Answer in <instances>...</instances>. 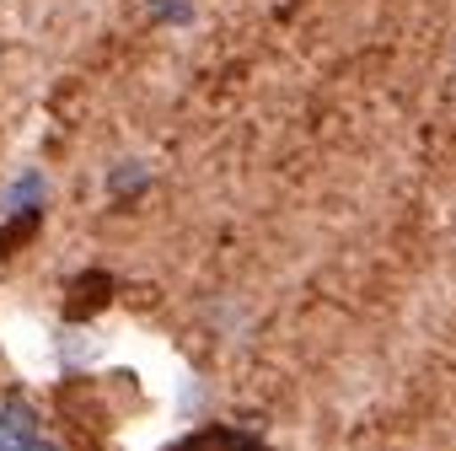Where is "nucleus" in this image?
Masks as SVG:
<instances>
[{
    "mask_svg": "<svg viewBox=\"0 0 456 451\" xmlns=\"http://www.w3.org/2000/svg\"><path fill=\"white\" fill-rule=\"evenodd\" d=\"M108 301H113V280H108L102 269L76 275V280H70V291H65V323H92Z\"/></svg>",
    "mask_w": 456,
    "mask_h": 451,
    "instance_id": "obj_1",
    "label": "nucleus"
},
{
    "mask_svg": "<svg viewBox=\"0 0 456 451\" xmlns=\"http://www.w3.org/2000/svg\"><path fill=\"white\" fill-rule=\"evenodd\" d=\"M38 220H44V215H38V204H28V209H22V215L6 226V232H0V253H17V248H28V237L38 232Z\"/></svg>",
    "mask_w": 456,
    "mask_h": 451,
    "instance_id": "obj_2",
    "label": "nucleus"
},
{
    "mask_svg": "<svg viewBox=\"0 0 456 451\" xmlns=\"http://www.w3.org/2000/svg\"><path fill=\"white\" fill-rule=\"evenodd\" d=\"M0 424H6L17 440H33V408H28L22 398H6V403H0Z\"/></svg>",
    "mask_w": 456,
    "mask_h": 451,
    "instance_id": "obj_3",
    "label": "nucleus"
}]
</instances>
